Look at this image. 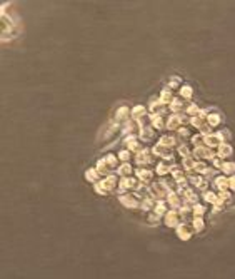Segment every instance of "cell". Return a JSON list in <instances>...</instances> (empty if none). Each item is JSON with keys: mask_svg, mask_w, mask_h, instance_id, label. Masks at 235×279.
Returning a JSON list of instances; mask_svg holds the SVG:
<instances>
[]
</instances>
